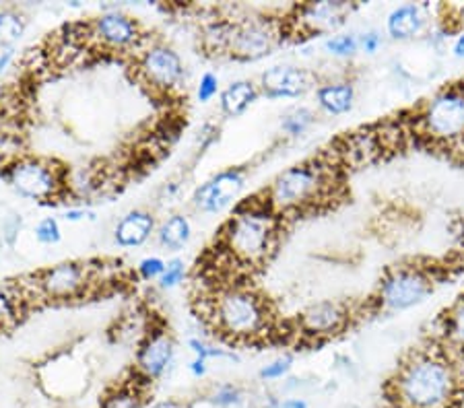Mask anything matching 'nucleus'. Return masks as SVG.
<instances>
[{"mask_svg":"<svg viewBox=\"0 0 464 408\" xmlns=\"http://www.w3.org/2000/svg\"><path fill=\"white\" fill-rule=\"evenodd\" d=\"M460 388L459 361L444 348H417L386 385L396 408H456Z\"/></svg>","mask_w":464,"mask_h":408,"instance_id":"nucleus-1","label":"nucleus"},{"mask_svg":"<svg viewBox=\"0 0 464 408\" xmlns=\"http://www.w3.org/2000/svg\"><path fill=\"white\" fill-rule=\"evenodd\" d=\"M279 217L266 196H252L236 206L221 232L223 251L242 266H260L276 248Z\"/></svg>","mask_w":464,"mask_h":408,"instance_id":"nucleus-2","label":"nucleus"},{"mask_svg":"<svg viewBox=\"0 0 464 408\" xmlns=\"http://www.w3.org/2000/svg\"><path fill=\"white\" fill-rule=\"evenodd\" d=\"M217 332L236 343L258 340L273 330V311L256 289L248 285H227L219 289L208 308Z\"/></svg>","mask_w":464,"mask_h":408,"instance_id":"nucleus-3","label":"nucleus"},{"mask_svg":"<svg viewBox=\"0 0 464 408\" xmlns=\"http://www.w3.org/2000/svg\"><path fill=\"white\" fill-rule=\"evenodd\" d=\"M336 167L331 161L308 159L295 163L275 177L265 196L279 214L316 209L334 195Z\"/></svg>","mask_w":464,"mask_h":408,"instance_id":"nucleus-4","label":"nucleus"},{"mask_svg":"<svg viewBox=\"0 0 464 408\" xmlns=\"http://www.w3.org/2000/svg\"><path fill=\"white\" fill-rule=\"evenodd\" d=\"M417 132L431 145L462 151L464 148V83L441 87L423 101L415 118Z\"/></svg>","mask_w":464,"mask_h":408,"instance_id":"nucleus-5","label":"nucleus"},{"mask_svg":"<svg viewBox=\"0 0 464 408\" xmlns=\"http://www.w3.org/2000/svg\"><path fill=\"white\" fill-rule=\"evenodd\" d=\"M0 177L17 192L19 196L35 203L50 204L64 195V169L54 161L32 155H19L11 161L3 163Z\"/></svg>","mask_w":464,"mask_h":408,"instance_id":"nucleus-6","label":"nucleus"},{"mask_svg":"<svg viewBox=\"0 0 464 408\" xmlns=\"http://www.w3.org/2000/svg\"><path fill=\"white\" fill-rule=\"evenodd\" d=\"M438 279L428 266L401 264L384 272L373 301L382 311H405L421 306L436 291Z\"/></svg>","mask_w":464,"mask_h":408,"instance_id":"nucleus-7","label":"nucleus"},{"mask_svg":"<svg viewBox=\"0 0 464 408\" xmlns=\"http://www.w3.org/2000/svg\"><path fill=\"white\" fill-rule=\"evenodd\" d=\"M283 27L279 21L266 17H248L234 21V32L227 56L242 62H254L271 54L283 40Z\"/></svg>","mask_w":464,"mask_h":408,"instance_id":"nucleus-8","label":"nucleus"},{"mask_svg":"<svg viewBox=\"0 0 464 408\" xmlns=\"http://www.w3.org/2000/svg\"><path fill=\"white\" fill-rule=\"evenodd\" d=\"M35 283L27 289L29 297L35 295L48 301H71L87 291L93 283V269L85 262H60L34 274Z\"/></svg>","mask_w":464,"mask_h":408,"instance_id":"nucleus-9","label":"nucleus"},{"mask_svg":"<svg viewBox=\"0 0 464 408\" xmlns=\"http://www.w3.org/2000/svg\"><path fill=\"white\" fill-rule=\"evenodd\" d=\"M355 11L353 3H343V0H322V3H305L294 9V17L289 25L294 33H302L305 37L314 35H334L339 27L345 25L349 14Z\"/></svg>","mask_w":464,"mask_h":408,"instance_id":"nucleus-10","label":"nucleus"},{"mask_svg":"<svg viewBox=\"0 0 464 408\" xmlns=\"http://www.w3.org/2000/svg\"><path fill=\"white\" fill-rule=\"evenodd\" d=\"M353 314L347 303L324 299L316 301L297 314V332L310 340H328L345 332Z\"/></svg>","mask_w":464,"mask_h":408,"instance_id":"nucleus-11","label":"nucleus"},{"mask_svg":"<svg viewBox=\"0 0 464 408\" xmlns=\"http://www.w3.org/2000/svg\"><path fill=\"white\" fill-rule=\"evenodd\" d=\"M139 72L147 85L157 91H171L184 81V62L176 50L163 43H155L143 50L139 58Z\"/></svg>","mask_w":464,"mask_h":408,"instance_id":"nucleus-12","label":"nucleus"},{"mask_svg":"<svg viewBox=\"0 0 464 408\" xmlns=\"http://www.w3.org/2000/svg\"><path fill=\"white\" fill-rule=\"evenodd\" d=\"M318 85L316 74L299 66L279 64L262 72L260 93L266 100H297Z\"/></svg>","mask_w":464,"mask_h":408,"instance_id":"nucleus-13","label":"nucleus"},{"mask_svg":"<svg viewBox=\"0 0 464 408\" xmlns=\"http://www.w3.org/2000/svg\"><path fill=\"white\" fill-rule=\"evenodd\" d=\"M246 185V172L239 167L226 169L213 176L211 180H207L200 188L194 192L192 203L200 213H221L227 209L229 204H234L237 196L242 195Z\"/></svg>","mask_w":464,"mask_h":408,"instance_id":"nucleus-14","label":"nucleus"},{"mask_svg":"<svg viewBox=\"0 0 464 408\" xmlns=\"http://www.w3.org/2000/svg\"><path fill=\"white\" fill-rule=\"evenodd\" d=\"M176 357V345L166 330L149 332L137 353V377L143 384H153L168 374Z\"/></svg>","mask_w":464,"mask_h":408,"instance_id":"nucleus-15","label":"nucleus"},{"mask_svg":"<svg viewBox=\"0 0 464 408\" xmlns=\"http://www.w3.org/2000/svg\"><path fill=\"white\" fill-rule=\"evenodd\" d=\"M92 35L102 46L110 50H132L143 40V29L129 14L120 11H110L97 17L92 25Z\"/></svg>","mask_w":464,"mask_h":408,"instance_id":"nucleus-16","label":"nucleus"},{"mask_svg":"<svg viewBox=\"0 0 464 408\" xmlns=\"http://www.w3.org/2000/svg\"><path fill=\"white\" fill-rule=\"evenodd\" d=\"M430 29V6L402 3L386 14V33L394 42H409Z\"/></svg>","mask_w":464,"mask_h":408,"instance_id":"nucleus-17","label":"nucleus"},{"mask_svg":"<svg viewBox=\"0 0 464 408\" xmlns=\"http://www.w3.org/2000/svg\"><path fill=\"white\" fill-rule=\"evenodd\" d=\"M384 151V135L376 130H357L341 140L339 159L351 167H362L376 161Z\"/></svg>","mask_w":464,"mask_h":408,"instance_id":"nucleus-18","label":"nucleus"},{"mask_svg":"<svg viewBox=\"0 0 464 408\" xmlns=\"http://www.w3.org/2000/svg\"><path fill=\"white\" fill-rule=\"evenodd\" d=\"M355 85L347 79L328 81L316 87L318 108L328 116H345L355 106Z\"/></svg>","mask_w":464,"mask_h":408,"instance_id":"nucleus-19","label":"nucleus"},{"mask_svg":"<svg viewBox=\"0 0 464 408\" xmlns=\"http://www.w3.org/2000/svg\"><path fill=\"white\" fill-rule=\"evenodd\" d=\"M155 232V217L149 211H130L114 229V240L120 248H139Z\"/></svg>","mask_w":464,"mask_h":408,"instance_id":"nucleus-20","label":"nucleus"},{"mask_svg":"<svg viewBox=\"0 0 464 408\" xmlns=\"http://www.w3.org/2000/svg\"><path fill=\"white\" fill-rule=\"evenodd\" d=\"M260 98V89L248 79H239L229 83L219 95V108L227 118H237L250 109Z\"/></svg>","mask_w":464,"mask_h":408,"instance_id":"nucleus-21","label":"nucleus"},{"mask_svg":"<svg viewBox=\"0 0 464 408\" xmlns=\"http://www.w3.org/2000/svg\"><path fill=\"white\" fill-rule=\"evenodd\" d=\"M192 237V225L188 217L184 214H171L166 221L161 223L160 229H157V240L166 250L178 251L182 250L186 243L190 242Z\"/></svg>","mask_w":464,"mask_h":408,"instance_id":"nucleus-22","label":"nucleus"},{"mask_svg":"<svg viewBox=\"0 0 464 408\" xmlns=\"http://www.w3.org/2000/svg\"><path fill=\"white\" fill-rule=\"evenodd\" d=\"M29 293L25 285H5L0 287V328L19 322L24 314Z\"/></svg>","mask_w":464,"mask_h":408,"instance_id":"nucleus-23","label":"nucleus"},{"mask_svg":"<svg viewBox=\"0 0 464 408\" xmlns=\"http://www.w3.org/2000/svg\"><path fill=\"white\" fill-rule=\"evenodd\" d=\"M441 332L446 345L464 357V293L446 309L441 318Z\"/></svg>","mask_w":464,"mask_h":408,"instance_id":"nucleus-24","label":"nucleus"},{"mask_svg":"<svg viewBox=\"0 0 464 408\" xmlns=\"http://www.w3.org/2000/svg\"><path fill=\"white\" fill-rule=\"evenodd\" d=\"M143 382H122L108 390L100 408H145V392L140 388Z\"/></svg>","mask_w":464,"mask_h":408,"instance_id":"nucleus-25","label":"nucleus"},{"mask_svg":"<svg viewBox=\"0 0 464 408\" xmlns=\"http://www.w3.org/2000/svg\"><path fill=\"white\" fill-rule=\"evenodd\" d=\"M231 32H234V21L229 19H217L213 24H208L203 32L205 48L213 54H227Z\"/></svg>","mask_w":464,"mask_h":408,"instance_id":"nucleus-26","label":"nucleus"},{"mask_svg":"<svg viewBox=\"0 0 464 408\" xmlns=\"http://www.w3.org/2000/svg\"><path fill=\"white\" fill-rule=\"evenodd\" d=\"M207 403L213 408H242L246 404V392L237 384H219L208 392Z\"/></svg>","mask_w":464,"mask_h":408,"instance_id":"nucleus-27","label":"nucleus"},{"mask_svg":"<svg viewBox=\"0 0 464 408\" xmlns=\"http://www.w3.org/2000/svg\"><path fill=\"white\" fill-rule=\"evenodd\" d=\"M314 122H316V116L310 108H294L289 109L281 120V130L285 132L289 138H299L308 132Z\"/></svg>","mask_w":464,"mask_h":408,"instance_id":"nucleus-28","label":"nucleus"},{"mask_svg":"<svg viewBox=\"0 0 464 408\" xmlns=\"http://www.w3.org/2000/svg\"><path fill=\"white\" fill-rule=\"evenodd\" d=\"M25 19L24 14L17 11H0V46L11 48L14 42H19L25 33Z\"/></svg>","mask_w":464,"mask_h":408,"instance_id":"nucleus-29","label":"nucleus"},{"mask_svg":"<svg viewBox=\"0 0 464 408\" xmlns=\"http://www.w3.org/2000/svg\"><path fill=\"white\" fill-rule=\"evenodd\" d=\"M324 50L333 58L349 61L359 52V35L357 33H334L324 40Z\"/></svg>","mask_w":464,"mask_h":408,"instance_id":"nucleus-30","label":"nucleus"},{"mask_svg":"<svg viewBox=\"0 0 464 408\" xmlns=\"http://www.w3.org/2000/svg\"><path fill=\"white\" fill-rule=\"evenodd\" d=\"M291 367H294V357H291V355H281V357L266 363V365L258 371V377L262 382H279L283 377L289 375Z\"/></svg>","mask_w":464,"mask_h":408,"instance_id":"nucleus-31","label":"nucleus"},{"mask_svg":"<svg viewBox=\"0 0 464 408\" xmlns=\"http://www.w3.org/2000/svg\"><path fill=\"white\" fill-rule=\"evenodd\" d=\"M190 351L194 353V357L211 361V359H229V361H237V355L226 351V348H217L213 345H208L203 338H190L188 340Z\"/></svg>","mask_w":464,"mask_h":408,"instance_id":"nucleus-32","label":"nucleus"},{"mask_svg":"<svg viewBox=\"0 0 464 408\" xmlns=\"http://www.w3.org/2000/svg\"><path fill=\"white\" fill-rule=\"evenodd\" d=\"M35 240L44 243V246H56V243L63 240V229H60V223L54 217H44L35 225Z\"/></svg>","mask_w":464,"mask_h":408,"instance_id":"nucleus-33","label":"nucleus"},{"mask_svg":"<svg viewBox=\"0 0 464 408\" xmlns=\"http://www.w3.org/2000/svg\"><path fill=\"white\" fill-rule=\"evenodd\" d=\"M186 277V264L184 260H169L168 266H166V272H163V277L160 279V285L161 289H174L179 283H182Z\"/></svg>","mask_w":464,"mask_h":408,"instance_id":"nucleus-34","label":"nucleus"},{"mask_svg":"<svg viewBox=\"0 0 464 408\" xmlns=\"http://www.w3.org/2000/svg\"><path fill=\"white\" fill-rule=\"evenodd\" d=\"M166 262H163L161 258L157 256H149V258H143L139 262V277L143 280H155V279H161L163 272H166Z\"/></svg>","mask_w":464,"mask_h":408,"instance_id":"nucleus-35","label":"nucleus"},{"mask_svg":"<svg viewBox=\"0 0 464 408\" xmlns=\"http://www.w3.org/2000/svg\"><path fill=\"white\" fill-rule=\"evenodd\" d=\"M217 93H219V77H217L215 72H205L203 77H200V83L197 89L198 101L208 103L213 98H217Z\"/></svg>","mask_w":464,"mask_h":408,"instance_id":"nucleus-36","label":"nucleus"},{"mask_svg":"<svg viewBox=\"0 0 464 408\" xmlns=\"http://www.w3.org/2000/svg\"><path fill=\"white\" fill-rule=\"evenodd\" d=\"M382 46H384V35L376 32V29H368V32L359 35V50L365 52L368 56L378 54Z\"/></svg>","mask_w":464,"mask_h":408,"instance_id":"nucleus-37","label":"nucleus"},{"mask_svg":"<svg viewBox=\"0 0 464 408\" xmlns=\"http://www.w3.org/2000/svg\"><path fill=\"white\" fill-rule=\"evenodd\" d=\"M217 138H219V128L213 124H205L203 130H200V148L205 151V148L211 147Z\"/></svg>","mask_w":464,"mask_h":408,"instance_id":"nucleus-38","label":"nucleus"},{"mask_svg":"<svg viewBox=\"0 0 464 408\" xmlns=\"http://www.w3.org/2000/svg\"><path fill=\"white\" fill-rule=\"evenodd\" d=\"M254 408H281V400L275 394H262Z\"/></svg>","mask_w":464,"mask_h":408,"instance_id":"nucleus-39","label":"nucleus"},{"mask_svg":"<svg viewBox=\"0 0 464 408\" xmlns=\"http://www.w3.org/2000/svg\"><path fill=\"white\" fill-rule=\"evenodd\" d=\"M207 363L208 361H205V359H198V357H194V361L190 363L188 365V369H190V374L194 375V377H203V375H207Z\"/></svg>","mask_w":464,"mask_h":408,"instance_id":"nucleus-40","label":"nucleus"},{"mask_svg":"<svg viewBox=\"0 0 464 408\" xmlns=\"http://www.w3.org/2000/svg\"><path fill=\"white\" fill-rule=\"evenodd\" d=\"M13 48H6L0 52V81H3V74L6 72V69H9L11 62H13Z\"/></svg>","mask_w":464,"mask_h":408,"instance_id":"nucleus-41","label":"nucleus"},{"mask_svg":"<svg viewBox=\"0 0 464 408\" xmlns=\"http://www.w3.org/2000/svg\"><path fill=\"white\" fill-rule=\"evenodd\" d=\"M281 408H310V404H308V400H305V398L291 396V398L281 400Z\"/></svg>","mask_w":464,"mask_h":408,"instance_id":"nucleus-42","label":"nucleus"},{"mask_svg":"<svg viewBox=\"0 0 464 408\" xmlns=\"http://www.w3.org/2000/svg\"><path fill=\"white\" fill-rule=\"evenodd\" d=\"M85 217H93V214L89 213L87 209H81V206H79V209H69V211L64 213V219L66 221H72V223L85 219Z\"/></svg>","mask_w":464,"mask_h":408,"instance_id":"nucleus-43","label":"nucleus"},{"mask_svg":"<svg viewBox=\"0 0 464 408\" xmlns=\"http://www.w3.org/2000/svg\"><path fill=\"white\" fill-rule=\"evenodd\" d=\"M452 54L454 58H459V61H464V32L456 35V40L452 43Z\"/></svg>","mask_w":464,"mask_h":408,"instance_id":"nucleus-44","label":"nucleus"},{"mask_svg":"<svg viewBox=\"0 0 464 408\" xmlns=\"http://www.w3.org/2000/svg\"><path fill=\"white\" fill-rule=\"evenodd\" d=\"M147 408H188V406L178 403V400H161V403H155V404L147 406Z\"/></svg>","mask_w":464,"mask_h":408,"instance_id":"nucleus-45","label":"nucleus"},{"mask_svg":"<svg viewBox=\"0 0 464 408\" xmlns=\"http://www.w3.org/2000/svg\"><path fill=\"white\" fill-rule=\"evenodd\" d=\"M460 367V388H459V403H456V408H464V359L459 363Z\"/></svg>","mask_w":464,"mask_h":408,"instance_id":"nucleus-46","label":"nucleus"},{"mask_svg":"<svg viewBox=\"0 0 464 408\" xmlns=\"http://www.w3.org/2000/svg\"><path fill=\"white\" fill-rule=\"evenodd\" d=\"M459 19L464 24V6H460V9H459Z\"/></svg>","mask_w":464,"mask_h":408,"instance_id":"nucleus-47","label":"nucleus"}]
</instances>
